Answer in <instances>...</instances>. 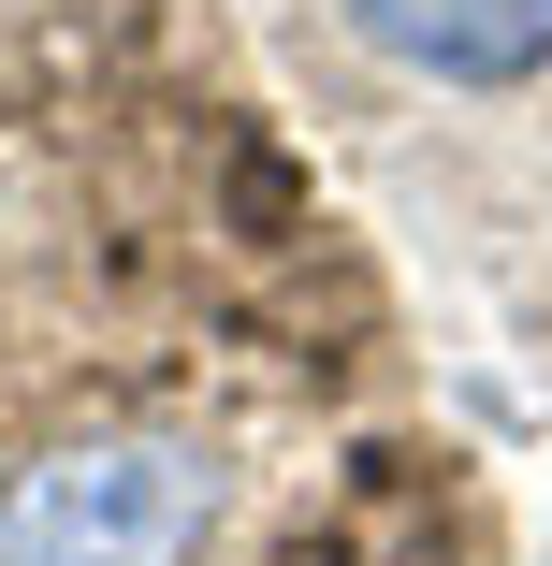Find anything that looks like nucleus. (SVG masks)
Wrapping results in <instances>:
<instances>
[{"label":"nucleus","instance_id":"nucleus-1","mask_svg":"<svg viewBox=\"0 0 552 566\" xmlns=\"http://www.w3.org/2000/svg\"><path fill=\"white\" fill-rule=\"evenodd\" d=\"M218 450L160 421L59 436L30 465H0V566H189L218 537Z\"/></svg>","mask_w":552,"mask_h":566},{"label":"nucleus","instance_id":"nucleus-2","mask_svg":"<svg viewBox=\"0 0 552 566\" xmlns=\"http://www.w3.org/2000/svg\"><path fill=\"white\" fill-rule=\"evenodd\" d=\"M335 15L436 87H538L552 73V0H335Z\"/></svg>","mask_w":552,"mask_h":566}]
</instances>
